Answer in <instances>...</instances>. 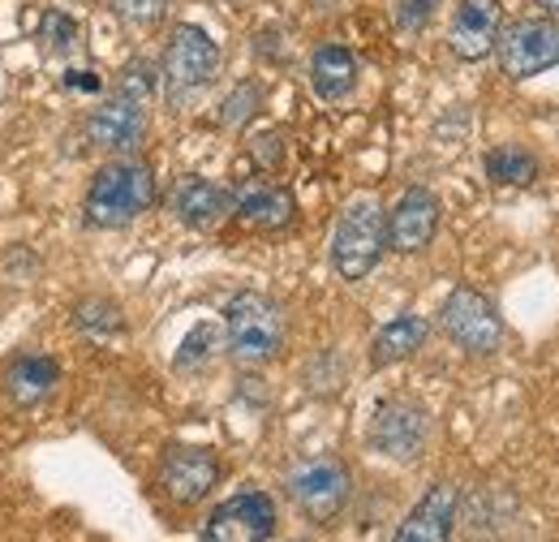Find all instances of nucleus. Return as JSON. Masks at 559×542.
<instances>
[{
    "instance_id": "7",
    "label": "nucleus",
    "mask_w": 559,
    "mask_h": 542,
    "mask_svg": "<svg viewBox=\"0 0 559 542\" xmlns=\"http://www.w3.org/2000/svg\"><path fill=\"white\" fill-rule=\"evenodd\" d=\"M495 52H499V69L512 82L538 78L559 66V22L556 17H516L499 31Z\"/></svg>"
},
{
    "instance_id": "3",
    "label": "nucleus",
    "mask_w": 559,
    "mask_h": 542,
    "mask_svg": "<svg viewBox=\"0 0 559 542\" xmlns=\"http://www.w3.org/2000/svg\"><path fill=\"white\" fill-rule=\"evenodd\" d=\"M383 250H388V215H383L379 199L361 195L336 220L332 263L341 271V280H361V275L374 271V263L383 259Z\"/></svg>"
},
{
    "instance_id": "29",
    "label": "nucleus",
    "mask_w": 559,
    "mask_h": 542,
    "mask_svg": "<svg viewBox=\"0 0 559 542\" xmlns=\"http://www.w3.org/2000/svg\"><path fill=\"white\" fill-rule=\"evenodd\" d=\"M66 86H70V91H99L104 82H99L95 69H70V73H66Z\"/></svg>"
},
{
    "instance_id": "17",
    "label": "nucleus",
    "mask_w": 559,
    "mask_h": 542,
    "mask_svg": "<svg viewBox=\"0 0 559 542\" xmlns=\"http://www.w3.org/2000/svg\"><path fill=\"white\" fill-rule=\"evenodd\" d=\"M310 86L328 104L345 99L353 86H357V57H353L349 48H341V44H323L310 57Z\"/></svg>"
},
{
    "instance_id": "15",
    "label": "nucleus",
    "mask_w": 559,
    "mask_h": 542,
    "mask_svg": "<svg viewBox=\"0 0 559 542\" xmlns=\"http://www.w3.org/2000/svg\"><path fill=\"white\" fill-rule=\"evenodd\" d=\"M173 211H177V220L186 224V228H194V233H207L215 228L228 211H233V195L224 190V186H215L207 177H181L177 186H173Z\"/></svg>"
},
{
    "instance_id": "13",
    "label": "nucleus",
    "mask_w": 559,
    "mask_h": 542,
    "mask_svg": "<svg viewBox=\"0 0 559 542\" xmlns=\"http://www.w3.org/2000/svg\"><path fill=\"white\" fill-rule=\"evenodd\" d=\"M435 228H439V199L430 195V190H405L401 195V203L388 211V246L396 250V255H418L430 246V237H435Z\"/></svg>"
},
{
    "instance_id": "30",
    "label": "nucleus",
    "mask_w": 559,
    "mask_h": 542,
    "mask_svg": "<svg viewBox=\"0 0 559 542\" xmlns=\"http://www.w3.org/2000/svg\"><path fill=\"white\" fill-rule=\"evenodd\" d=\"M534 4H543V13H547V17H556V22H559V0H534Z\"/></svg>"
},
{
    "instance_id": "11",
    "label": "nucleus",
    "mask_w": 559,
    "mask_h": 542,
    "mask_svg": "<svg viewBox=\"0 0 559 542\" xmlns=\"http://www.w3.org/2000/svg\"><path fill=\"white\" fill-rule=\"evenodd\" d=\"M219 482V461L207 448H168L164 466H159V486L173 504H199L207 499L211 486Z\"/></svg>"
},
{
    "instance_id": "6",
    "label": "nucleus",
    "mask_w": 559,
    "mask_h": 542,
    "mask_svg": "<svg viewBox=\"0 0 559 542\" xmlns=\"http://www.w3.org/2000/svg\"><path fill=\"white\" fill-rule=\"evenodd\" d=\"M439 328H443V337L452 340L456 349H465L474 357H490V353L503 349V319H499V310L490 306L487 293H478L469 284L448 293V302L439 310Z\"/></svg>"
},
{
    "instance_id": "23",
    "label": "nucleus",
    "mask_w": 559,
    "mask_h": 542,
    "mask_svg": "<svg viewBox=\"0 0 559 542\" xmlns=\"http://www.w3.org/2000/svg\"><path fill=\"white\" fill-rule=\"evenodd\" d=\"M78 328L91 332V337H117V332H126V319L112 302H82L78 306Z\"/></svg>"
},
{
    "instance_id": "5",
    "label": "nucleus",
    "mask_w": 559,
    "mask_h": 542,
    "mask_svg": "<svg viewBox=\"0 0 559 542\" xmlns=\"http://www.w3.org/2000/svg\"><path fill=\"white\" fill-rule=\"evenodd\" d=\"M288 495L297 504V512L314 526H332L341 521V512L349 508L353 474L341 457H310L288 474Z\"/></svg>"
},
{
    "instance_id": "1",
    "label": "nucleus",
    "mask_w": 559,
    "mask_h": 542,
    "mask_svg": "<svg viewBox=\"0 0 559 542\" xmlns=\"http://www.w3.org/2000/svg\"><path fill=\"white\" fill-rule=\"evenodd\" d=\"M155 207V173L142 160H112L95 173L82 215L91 228H130L139 215Z\"/></svg>"
},
{
    "instance_id": "20",
    "label": "nucleus",
    "mask_w": 559,
    "mask_h": 542,
    "mask_svg": "<svg viewBox=\"0 0 559 542\" xmlns=\"http://www.w3.org/2000/svg\"><path fill=\"white\" fill-rule=\"evenodd\" d=\"M487 177L495 186H534L538 181V155L521 142H503L487 155Z\"/></svg>"
},
{
    "instance_id": "4",
    "label": "nucleus",
    "mask_w": 559,
    "mask_h": 542,
    "mask_svg": "<svg viewBox=\"0 0 559 542\" xmlns=\"http://www.w3.org/2000/svg\"><path fill=\"white\" fill-rule=\"evenodd\" d=\"M219 73V48L203 26H177L168 48H164V69H159V82H164V95L173 108L190 104L194 95H203Z\"/></svg>"
},
{
    "instance_id": "24",
    "label": "nucleus",
    "mask_w": 559,
    "mask_h": 542,
    "mask_svg": "<svg viewBox=\"0 0 559 542\" xmlns=\"http://www.w3.org/2000/svg\"><path fill=\"white\" fill-rule=\"evenodd\" d=\"M159 69L151 66L146 57L139 61H130L126 73H121V86H117V95H126V99H139V104H151V95H155V86H159V78H155Z\"/></svg>"
},
{
    "instance_id": "10",
    "label": "nucleus",
    "mask_w": 559,
    "mask_h": 542,
    "mask_svg": "<svg viewBox=\"0 0 559 542\" xmlns=\"http://www.w3.org/2000/svg\"><path fill=\"white\" fill-rule=\"evenodd\" d=\"M503 31V4L499 0H461L448 26V48L461 61H487L495 39Z\"/></svg>"
},
{
    "instance_id": "9",
    "label": "nucleus",
    "mask_w": 559,
    "mask_h": 542,
    "mask_svg": "<svg viewBox=\"0 0 559 542\" xmlns=\"http://www.w3.org/2000/svg\"><path fill=\"white\" fill-rule=\"evenodd\" d=\"M276 504L263 491H241L224 499L203 526V542H272Z\"/></svg>"
},
{
    "instance_id": "19",
    "label": "nucleus",
    "mask_w": 559,
    "mask_h": 542,
    "mask_svg": "<svg viewBox=\"0 0 559 542\" xmlns=\"http://www.w3.org/2000/svg\"><path fill=\"white\" fill-rule=\"evenodd\" d=\"M233 207H237L241 224L263 228V233H276L284 224H293V211H297L293 195L284 186H254V190H246Z\"/></svg>"
},
{
    "instance_id": "18",
    "label": "nucleus",
    "mask_w": 559,
    "mask_h": 542,
    "mask_svg": "<svg viewBox=\"0 0 559 542\" xmlns=\"http://www.w3.org/2000/svg\"><path fill=\"white\" fill-rule=\"evenodd\" d=\"M430 337V323L421 319V315H401V319H392L374 344H370V366L374 370H388V366H396V362H405V357H414L421 344Z\"/></svg>"
},
{
    "instance_id": "22",
    "label": "nucleus",
    "mask_w": 559,
    "mask_h": 542,
    "mask_svg": "<svg viewBox=\"0 0 559 542\" xmlns=\"http://www.w3.org/2000/svg\"><path fill=\"white\" fill-rule=\"evenodd\" d=\"M215 344H219V328L215 323H199L186 337L181 353H177V370H203L211 357H215Z\"/></svg>"
},
{
    "instance_id": "28",
    "label": "nucleus",
    "mask_w": 559,
    "mask_h": 542,
    "mask_svg": "<svg viewBox=\"0 0 559 542\" xmlns=\"http://www.w3.org/2000/svg\"><path fill=\"white\" fill-rule=\"evenodd\" d=\"M254 160H259L263 168H276L280 164V134L254 138Z\"/></svg>"
},
{
    "instance_id": "2",
    "label": "nucleus",
    "mask_w": 559,
    "mask_h": 542,
    "mask_svg": "<svg viewBox=\"0 0 559 542\" xmlns=\"http://www.w3.org/2000/svg\"><path fill=\"white\" fill-rule=\"evenodd\" d=\"M224 337H228V353L241 366H267L284 349V315L267 293H237L224 306Z\"/></svg>"
},
{
    "instance_id": "8",
    "label": "nucleus",
    "mask_w": 559,
    "mask_h": 542,
    "mask_svg": "<svg viewBox=\"0 0 559 542\" xmlns=\"http://www.w3.org/2000/svg\"><path fill=\"white\" fill-rule=\"evenodd\" d=\"M370 448L401 466L421 461L430 448V413L409 397H388L370 417Z\"/></svg>"
},
{
    "instance_id": "14",
    "label": "nucleus",
    "mask_w": 559,
    "mask_h": 542,
    "mask_svg": "<svg viewBox=\"0 0 559 542\" xmlns=\"http://www.w3.org/2000/svg\"><path fill=\"white\" fill-rule=\"evenodd\" d=\"M146 104L139 99H108L99 104L91 117H86V138L99 146V151H134L142 138H146Z\"/></svg>"
},
{
    "instance_id": "16",
    "label": "nucleus",
    "mask_w": 559,
    "mask_h": 542,
    "mask_svg": "<svg viewBox=\"0 0 559 542\" xmlns=\"http://www.w3.org/2000/svg\"><path fill=\"white\" fill-rule=\"evenodd\" d=\"M57 379H61V366H57L52 357L26 353V357L9 362V370H4V397H9L13 405L31 409V405H39L44 397H52Z\"/></svg>"
},
{
    "instance_id": "21",
    "label": "nucleus",
    "mask_w": 559,
    "mask_h": 542,
    "mask_svg": "<svg viewBox=\"0 0 559 542\" xmlns=\"http://www.w3.org/2000/svg\"><path fill=\"white\" fill-rule=\"evenodd\" d=\"M259 104H263V86H259V82H241V86L219 104V126H224V130H241V126L259 113Z\"/></svg>"
},
{
    "instance_id": "12",
    "label": "nucleus",
    "mask_w": 559,
    "mask_h": 542,
    "mask_svg": "<svg viewBox=\"0 0 559 542\" xmlns=\"http://www.w3.org/2000/svg\"><path fill=\"white\" fill-rule=\"evenodd\" d=\"M456 508H461L456 482H435L418 504L409 508V517L396 526L392 542H452Z\"/></svg>"
},
{
    "instance_id": "26",
    "label": "nucleus",
    "mask_w": 559,
    "mask_h": 542,
    "mask_svg": "<svg viewBox=\"0 0 559 542\" xmlns=\"http://www.w3.org/2000/svg\"><path fill=\"white\" fill-rule=\"evenodd\" d=\"M44 39H48V48L57 57H66V52H73V44H78V22H73L70 13H61V9L44 13Z\"/></svg>"
},
{
    "instance_id": "25",
    "label": "nucleus",
    "mask_w": 559,
    "mask_h": 542,
    "mask_svg": "<svg viewBox=\"0 0 559 542\" xmlns=\"http://www.w3.org/2000/svg\"><path fill=\"white\" fill-rule=\"evenodd\" d=\"M112 13L126 22V26H139V31H151L168 17V0H112Z\"/></svg>"
},
{
    "instance_id": "27",
    "label": "nucleus",
    "mask_w": 559,
    "mask_h": 542,
    "mask_svg": "<svg viewBox=\"0 0 559 542\" xmlns=\"http://www.w3.org/2000/svg\"><path fill=\"white\" fill-rule=\"evenodd\" d=\"M439 4H443V0H396V26H401V31H421V26L435 17Z\"/></svg>"
}]
</instances>
